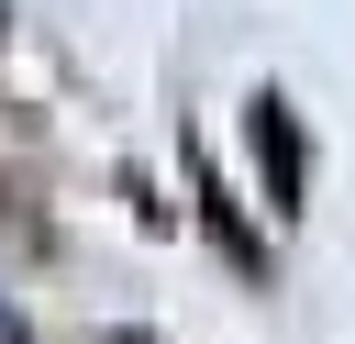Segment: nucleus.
<instances>
[{"mask_svg":"<svg viewBox=\"0 0 355 344\" xmlns=\"http://www.w3.org/2000/svg\"><path fill=\"white\" fill-rule=\"evenodd\" d=\"M255 166H266V200H277V211H300V178H311V144H300V122H288L277 100L255 111Z\"/></svg>","mask_w":355,"mask_h":344,"instance_id":"nucleus-1","label":"nucleus"},{"mask_svg":"<svg viewBox=\"0 0 355 344\" xmlns=\"http://www.w3.org/2000/svg\"><path fill=\"white\" fill-rule=\"evenodd\" d=\"M122 344H133V333H122Z\"/></svg>","mask_w":355,"mask_h":344,"instance_id":"nucleus-2","label":"nucleus"}]
</instances>
